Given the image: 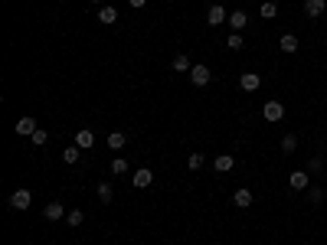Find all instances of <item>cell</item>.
<instances>
[{
	"label": "cell",
	"mask_w": 327,
	"mask_h": 245,
	"mask_svg": "<svg viewBox=\"0 0 327 245\" xmlns=\"http://www.w3.org/2000/svg\"><path fill=\"white\" fill-rule=\"evenodd\" d=\"M262 118L268 121V125H278V121L285 118V105H281L278 98H268V101H265V108H262Z\"/></svg>",
	"instance_id": "obj_1"
},
{
	"label": "cell",
	"mask_w": 327,
	"mask_h": 245,
	"mask_svg": "<svg viewBox=\"0 0 327 245\" xmlns=\"http://www.w3.org/2000/svg\"><path fill=\"white\" fill-rule=\"evenodd\" d=\"M30 203H33L30 190H13V193H10V209H20V213H23V209H30Z\"/></svg>",
	"instance_id": "obj_2"
},
{
	"label": "cell",
	"mask_w": 327,
	"mask_h": 245,
	"mask_svg": "<svg viewBox=\"0 0 327 245\" xmlns=\"http://www.w3.org/2000/svg\"><path fill=\"white\" fill-rule=\"evenodd\" d=\"M239 89L242 92H259L262 89V75L259 72H242L239 75Z\"/></svg>",
	"instance_id": "obj_3"
},
{
	"label": "cell",
	"mask_w": 327,
	"mask_h": 245,
	"mask_svg": "<svg viewBox=\"0 0 327 245\" xmlns=\"http://www.w3.org/2000/svg\"><path fill=\"white\" fill-rule=\"evenodd\" d=\"M226 20H229V13H226L223 4H213V7L206 10V23H209V26H223Z\"/></svg>",
	"instance_id": "obj_4"
},
{
	"label": "cell",
	"mask_w": 327,
	"mask_h": 245,
	"mask_svg": "<svg viewBox=\"0 0 327 245\" xmlns=\"http://www.w3.org/2000/svg\"><path fill=\"white\" fill-rule=\"evenodd\" d=\"M252 203H255V196H252V190H249V187H239V190L233 193V206H239V209H249Z\"/></svg>",
	"instance_id": "obj_5"
},
{
	"label": "cell",
	"mask_w": 327,
	"mask_h": 245,
	"mask_svg": "<svg viewBox=\"0 0 327 245\" xmlns=\"http://www.w3.org/2000/svg\"><path fill=\"white\" fill-rule=\"evenodd\" d=\"M209 78H213V72H209L206 66H193L190 69V82L200 85V89H203V85H209Z\"/></svg>",
	"instance_id": "obj_6"
},
{
	"label": "cell",
	"mask_w": 327,
	"mask_h": 245,
	"mask_svg": "<svg viewBox=\"0 0 327 245\" xmlns=\"http://www.w3.org/2000/svg\"><path fill=\"white\" fill-rule=\"evenodd\" d=\"M40 125H36V118H30V115H23L20 121H16V134H20V137H33V131H36Z\"/></svg>",
	"instance_id": "obj_7"
},
{
	"label": "cell",
	"mask_w": 327,
	"mask_h": 245,
	"mask_svg": "<svg viewBox=\"0 0 327 245\" xmlns=\"http://www.w3.org/2000/svg\"><path fill=\"white\" fill-rule=\"evenodd\" d=\"M307 183H311L307 170H291V173H288V187H291V190H307Z\"/></svg>",
	"instance_id": "obj_8"
},
{
	"label": "cell",
	"mask_w": 327,
	"mask_h": 245,
	"mask_svg": "<svg viewBox=\"0 0 327 245\" xmlns=\"http://www.w3.org/2000/svg\"><path fill=\"white\" fill-rule=\"evenodd\" d=\"M43 219H49V222L66 219V206H63V203H46V209H43Z\"/></svg>",
	"instance_id": "obj_9"
},
{
	"label": "cell",
	"mask_w": 327,
	"mask_h": 245,
	"mask_svg": "<svg viewBox=\"0 0 327 245\" xmlns=\"http://www.w3.org/2000/svg\"><path fill=\"white\" fill-rule=\"evenodd\" d=\"M324 10H327V0H304V13L311 16V20L324 16Z\"/></svg>",
	"instance_id": "obj_10"
},
{
	"label": "cell",
	"mask_w": 327,
	"mask_h": 245,
	"mask_svg": "<svg viewBox=\"0 0 327 245\" xmlns=\"http://www.w3.org/2000/svg\"><path fill=\"white\" fill-rule=\"evenodd\" d=\"M249 23H252V20H249V13H245V10H233V13H229V26H233L236 33L245 30Z\"/></svg>",
	"instance_id": "obj_11"
},
{
	"label": "cell",
	"mask_w": 327,
	"mask_h": 245,
	"mask_svg": "<svg viewBox=\"0 0 327 245\" xmlns=\"http://www.w3.org/2000/svg\"><path fill=\"white\" fill-rule=\"evenodd\" d=\"M151 180H154V173L147 170V167H141V170H134V177H131V183H134L138 190H144V187H151Z\"/></svg>",
	"instance_id": "obj_12"
},
{
	"label": "cell",
	"mask_w": 327,
	"mask_h": 245,
	"mask_svg": "<svg viewBox=\"0 0 327 245\" xmlns=\"http://www.w3.org/2000/svg\"><path fill=\"white\" fill-rule=\"evenodd\" d=\"M92 144H95V134H92L88 128H79V131H75V147H82V151H88Z\"/></svg>",
	"instance_id": "obj_13"
},
{
	"label": "cell",
	"mask_w": 327,
	"mask_h": 245,
	"mask_svg": "<svg viewBox=\"0 0 327 245\" xmlns=\"http://www.w3.org/2000/svg\"><path fill=\"white\" fill-rule=\"evenodd\" d=\"M213 167H216V173H229V170L236 167V157L233 154H219L216 160H213Z\"/></svg>",
	"instance_id": "obj_14"
},
{
	"label": "cell",
	"mask_w": 327,
	"mask_h": 245,
	"mask_svg": "<svg viewBox=\"0 0 327 245\" xmlns=\"http://www.w3.org/2000/svg\"><path fill=\"white\" fill-rule=\"evenodd\" d=\"M170 69H174V72H190V69H193V63H190V56L177 52V56H174V63H170Z\"/></svg>",
	"instance_id": "obj_15"
},
{
	"label": "cell",
	"mask_w": 327,
	"mask_h": 245,
	"mask_svg": "<svg viewBox=\"0 0 327 245\" xmlns=\"http://www.w3.org/2000/svg\"><path fill=\"white\" fill-rule=\"evenodd\" d=\"M99 23H102V26L118 23V10H114V7H102V10H99Z\"/></svg>",
	"instance_id": "obj_16"
},
{
	"label": "cell",
	"mask_w": 327,
	"mask_h": 245,
	"mask_svg": "<svg viewBox=\"0 0 327 245\" xmlns=\"http://www.w3.org/2000/svg\"><path fill=\"white\" fill-rule=\"evenodd\" d=\"M278 46H281V52H288V56H291V52H298V36H291V33H285Z\"/></svg>",
	"instance_id": "obj_17"
},
{
	"label": "cell",
	"mask_w": 327,
	"mask_h": 245,
	"mask_svg": "<svg viewBox=\"0 0 327 245\" xmlns=\"http://www.w3.org/2000/svg\"><path fill=\"white\" fill-rule=\"evenodd\" d=\"M259 16H262V20H275V16H278V7L272 4V0H265V4L259 7Z\"/></svg>",
	"instance_id": "obj_18"
},
{
	"label": "cell",
	"mask_w": 327,
	"mask_h": 245,
	"mask_svg": "<svg viewBox=\"0 0 327 245\" xmlns=\"http://www.w3.org/2000/svg\"><path fill=\"white\" fill-rule=\"evenodd\" d=\"M66 222H69V229H75V226L85 222V213H82V209H69V213H66Z\"/></svg>",
	"instance_id": "obj_19"
},
{
	"label": "cell",
	"mask_w": 327,
	"mask_h": 245,
	"mask_svg": "<svg viewBox=\"0 0 327 245\" xmlns=\"http://www.w3.org/2000/svg\"><path fill=\"white\" fill-rule=\"evenodd\" d=\"M79 157H82V147H75V144H69L66 151H63V160L66 164H79Z\"/></svg>",
	"instance_id": "obj_20"
},
{
	"label": "cell",
	"mask_w": 327,
	"mask_h": 245,
	"mask_svg": "<svg viewBox=\"0 0 327 245\" xmlns=\"http://www.w3.org/2000/svg\"><path fill=\"white\" fill-rule=\"evenodd\" d=\"M125 141H128V137L121 134V131H111V134H108V147H111V151H121V147H125Z\"/></svg>",
	"instance_id": "obj_21"
},
{
	"label": "cell",
	"mask_w": 327,
	"mask_h": 245,
	"mask_svg": "<svg viewBox=\"0 0 327 245\" xmlns=\"http://www.w3.org/2000/svg\"><path fill=\"white\" fill-rule=\"evenodd\" d=\"M295 151H298V137L285 134V137H281V154H295Z\"/></svg>",
	"instance_id": "obj_22"
},
{
	"label": "cell",
	"mask_w": 327,
	"mask_h": 245,
	"mask_svg": "<svg viewBox=\"0 0 327 245\" xmlns=\"http://www.w3.org/2000/svg\"><path fill=\"white\" fill-rule=\"evenodd\" d=\"M99 199H102V203H111V199H114V187H111V183H99Z\"/></svg>",
	"instance_id": "obj_23"
},
{
	"label": "cell",
	"mask_w": 327,
	"mask_h": 245,
	"mask_svg": "<svg viewBox=\"0 0 327 245\" xmlns=\"http://www.w3.org/2000/svg\"><path fill=\"white\" fill-rule=\"evenodd\" d=\"M324 196H327V193H324L321 187H307V199H311L314 206H317V203H324Z\"/></svg>",
	"instance_id": "obj_24"
},
{
	"label": "cell",
	"mask_w": 327,
	"mask_h": 245,
	"mask_svg": "<svg viewBox=\"0 0 327 245\" xmlns=\"http://www.w3.org/2000/svg\"><path fill=\"white\" fill-rule=\"evenodd\" d=\"M30 141H33V144H36V147H43V144H46V141H49V134H46V128H36V131H33V137H30Z\"/></svg>",
	"instance_id": "obj_25"
},
{
	"label": "cell",
	"mask_w": 327,
	"mask_h": 245,
	"mask_svg": "<svg viewBox=\"0 0 327 245\" xmlns=\"http://www.w3.org/2000/svg\"><path fill=\"white\" fill-rule=\"evenodd\" d=\"M111 173H118V177L128 173V160H125V157H114V160H111Z\"/></svg>",
	"instance_id": "obj_26"
},
{
	"label": "cell",
	"mask_w": 327,
	"mask_h": 245,
	"mask_svg": "<svg viewBox=\"0 0 327 245\" xmlns=\"http://www.w3.org/2000/svg\"><path fill=\"white\" fill-rule=\"evenodd\" d=\"M187 167H190V170H200V167H203V154H200V151H193V154L187 157Z\"/></svg>",
	"instance_id": "obj_27"
},
{
	"label": "cell",
	"mask_w": 327,
	"mask_h": 245,
	"mask_svg": "<svg viewBox=\"0 0 327 245\" xmlns=\"http://www.w3.org/2000/svg\"><path fill=\"white\" fill-rule=\"evenodd\" d=\"M226 46H229V49H242V46H245V39L239 36V33H229V39H226Z\"/></svg>",
	"instance_id": "obj_28"
},
{
	"label": "cell",
	"mask_w": 327,
	"mask_h": 245,
	"mask_svg": "<svg viewBox=\"0 0 327 245\" xmlns=\"http://www.w3.org/2000/svg\"><path fill=\"white\" fill-rule=\"evenodd\" d=\"M321 167H324L321 157H311V160H307V173H321Z\"/></svg>",
	"instance_id": "obj_29"
},
{
	"label": "cell",
	"mask_w": 327,
	"mask_h": 245,
	"mask_svg": "<svg viewBox=\"0 0 327 245\" xmlns=\"http://www.w3.org/2000/svg\"><path fill=\"white\" fill-rule=\"evenodd\" d=\"M128 4H131V7H134V10H141V7H144V4H147V0H128Z\"/></svg>",
	"instance_id": "obj_30"
},
{
	"label": "cell",
	"mask_w": 327,
	"mask_h": 245,
	"mask_svg": "<svg viewBox=\"0 0 327 245\" xmlns=\"http://www.w3.org/2000/svg\"><path fill=\"white\" fill-rule=\"evenodd\" d=\"M92 4H102V0H92Z\"/></svg>",
	"instance_id": "obj_31"
}]
</instances>
